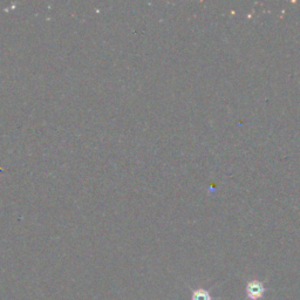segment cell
Masks as SVG:
<instances>
[{
  "instance_id": "cell-1",
  "label": "cell",
  "mask_w": 300,
  "mask_h": 300,
  "mask_svg": "<svg viewBox=\"0 0 300 300\" xmlns=\"http://www.w3.org/2000/svg\"><path fill=\"white\" fill-rule=\"evenodd\" d=\"M245 292L249 299L258 300L263 297L264 293H265V287H264V285L261 282L251 281L247 283V285L245 287Z\"/></svg>"
},
{
  "instance_id": "cell-2",
  "label": "cell",
  "mask_w": 300,
  "mask_h": 300,
  "mask_svg": "<svg viewBox=\"0 0 300 300\" xmlns=\"http://www.w3.org/2000/svg\"><path fill=\"white\" fill-rule=\"evenodd\" d=\"M191 300H213V297L205 289H197L193 292Z\"/></svg>"
}]
</instances>
